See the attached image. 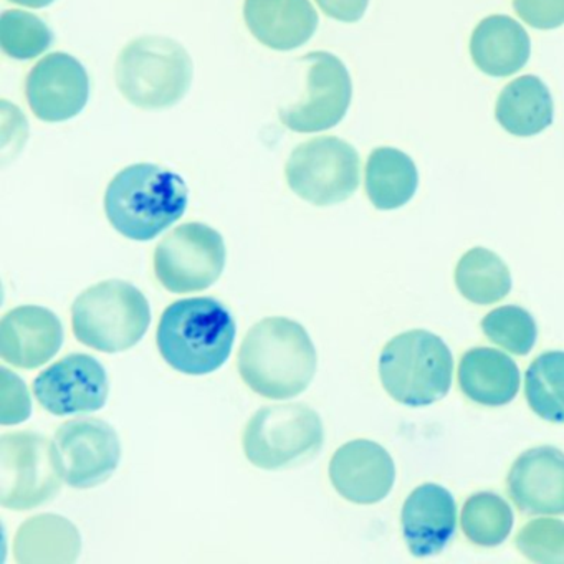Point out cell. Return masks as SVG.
Instances as JSON below:
<instances>
[{"label":"cell","mask_w":564,"mask_h":564,"mask_svg":"<svg viewBox=\"0 0 564 564\" xmlns=\"http://www.w3.org/2000/svg\"><path fill=\"white\" fill-rule=\"evenodd\" d=\"M243 382L259 395L290 399L312 384L318 355L300 323L273 316L249 329L239 352Z\"/></svg>","instance_id":"1"},{"label":"cell","mask_w":564,"mask_h":564,"mask_svg":"<svg viewBox=\"0 0 564 564\" xmlns=\"http://www.w3.org/2000/svg\"><path fill=\"white\" fill-rule=\"evenodd\" d=\"M189 189L180 174L140 163L124 167L105 193V213L121 236L137 242L156 239L184 216Z\"/></svg>","instance_id":"2"},{"label":"cell","mask_w":564,"mask_h":564,"mask_svg":"<svg viewBox=\"0 0 564 564\" xmlns=\"http://www.w3.org/2000/svg\"><path fill=\"white\" fill-rule=\"evenodd\" d=\"M164 361L189 376H206L226 365L236 341V322L210 296L184 299L164 310L156 333Z\"/></svg>","instance_id":"3"},{"label":"cell","mask_w":564,"mask_h":564,"mask_svg":"<svg viewBox=\"0 0 564 564\" xmlns=\"http://www.w3.org/2000/svg\"><path fill=\"white\" fill-rule=\"evenodd\" d=\"M193 58L180 42L144 35L130 42L115 68L118 90L141 110H164L180 104L193 84Z\"/></svg>","instance_id":"4"},{"label":"cell","mask_w":564,"mask_h":564,"mask_svg":"<svg viewBox=\"0 0 564 564\" xmlns=\"http://www.w3.org/2000/svg\"><path fill=\"white\" fill-rule=\"evenodd\" d=\"M454 358L441 336L412 329L394 336L379 356L382 388L394 401L422 408L451 391Z\"/></svg>","instance_id":"5"},{"label":"cell","mask_w":564,"mask_h":564,"mask_svg":"<svg viewBox=\"0 0 564 564\" xmlns=\"http://www.w3.org/2000/svg\"><path fill=\"white\" fill-rule=\"evenodd\" d=\"M151 325L147 296L123 280L85 290L72 306L75 338L100 352H121L143 339Z\"/></svg>","instance_id":"6"},{"label":"cell","mask_w":564,"mask_h":564,"mask_svg":"<svg viewBox=\"0 0 564 564\" xmlns=\"http://www.w3.org/2000/svg\"><path fill=\"white\" fill-rule=\"evenodd\" d=\"M325 427L315 409L302 402L259 409L243 431L250 464L280 470L312 460L322 451Z\"/></svg>","instance_id":"7"},{"label":"cell","mask_w":564,"mask_h":564,"mask_svg":"<svg viewBox=\"0 0 564 564\" xmlns=\"http://www.w3.org/2000/svg\"><path fill=\"white\" fill-rule=\"evenodd\" d=\"M61 462L54 442L35 432L2 435L0 441V503L25 511L47 503L62 488Z\"/></svg>","instance_id":"8"},{"label":"cell","mask_w":564,"mask_h":564,"mask_svg":"<svg viewBox=\"0 0 564 564\" xmlns=\"http://www.w3.org/2000/svg\"><path fill=\"white\" fill-rule=\"evenodd\" d=\"M290 189L313 206L345 203L359 186L358 151L335 137L299 144L285 166Z\"/></svg>","instance_id":"9"},{"label":"cell","mask_w":564,"mask_h":564,"mask_svg":"<svg viewBox=\"0 0 564 564\" xmlns=\"http://www.w3.org/2000/svg\"><path fill=\"white\" fill-rule=\"evenodd\" d=\"M226 257V243L216 229L200 223L184 224L156 247L154 273L167 292H203L223 275Z\"/></svg>","instance_id":"10"},{"label":"cell","mask_w":564,"mask_h":564,"mask_svg":"<svg viewBox=\"0 0 564 564\" xmlns=\"http://www.w3.org/2000/svg\"><path fill=\"white\" fill-rule=\"evenodd\" d=\"M306 95L280 110V120L296 133H319L341 123L352 97L348 68L329 52L305 55Z\"/></svg>","instance_id":"11"},{"label":"cell","mask_w":564,"mask_h":564,"mask_svg":"<svg viewBox=\"0 0 564 564\" xmlns=\"http://www.w3.org/2000/svg\"><path fill=\"white\" fill-rule=\"evenodd\" d=\"M54 445L64 480L80 490L110 480L120 465V437L101 419L78 417L65 422L55 434Z\"/></svg>","instance_id":"12"},{"label":"cell","mask_w":564,"mask_h":564,"mask_svg":"<svg viewBox=\"0 0 564 564\" xmlns=\"http://www.w3.org/2000/svg\"><path fill=\"white\" fill-rule=\"evenodd\" d=\"M32 391L45 411L62 417L104 409L110 382L107 369L98 359L75 352L42 371Z\"/></svg>","instance_id":"13"},{"label":"cell","mask_w":564,"mask_h":564,"mask_svg":"<svg viewBox=\"0 0 564 564\" xmlns=\"http://www.w3.org/2000/svg\"><path fill=\"white\" fill-rule=\"evenodd\" d=\"M25 95L39 120L62 123L87 107L90 78L77 58L55 52L32 68L25 82Z\"/></svg>","instance_id":"14"},{"label":"cell","mask_w":564,"mask_h":564,"mask_svg":"<svg viewBox=\"0 0 564 564\" xmlns=\"http://www.w3.org/2000/svg\"><path fill=\"white\" fill-rule=\"evenodd\" d=\"M329 480L345 500L375 505L391 494L395 465L389 452L378 442H346L329 462Z\"/></svg>","instance_id":"15"},{"label":"cell","mask_w":564,"mask_h":564,"mask_svg":"<svg viewBox=\"0 0 564 564\" xmlns=\"http://www.w3.org/2000/svg\"><path fill=\"white\" fill-rule=\"evenodd\" d=\"M62 345L61 318L44 306H19L0 322V356L14 368H41L61 351Z\"/></svg>","instance_id":"16"},{"label":"cell","mask_w":564,"mask_h":564,"mask_svg":"<svg viewBox=\"0 0 564 564\" xmlns=\"http://www.w3.org/2000/svg\"><path fill=\"white\" fill-rule=\"evenodd\" d=\"M508 494L527 514H564V454L554 447L530 448L514 460Z\"/></svg>","instance_id":"17"},{"label":"cell","mask_w":564,"mask_h":564,"mask_svg":"<svg viewBox=\"0 0 564 564\" xmlns=\"http://www.w3.org/2000/svg\"><path fill=\"white\" fill-rule=\"evenodd\" d=\"M401 524L405 544L415 557L435 556L457 530L454 497L442 485H421L404 501Z\"/></svg>","instance_id":"18"},{"label":"cell","mask_w":564,"mask_h":564,"mask_svg":"<svg viewBox=\"0 0 564 564\" xmlns=\"http://www.w3.org/2000/svg\"><path fill=\"white\" fill-rule=\"evenodd\" d=\"M243 19L260 44L279 52L305 45L319 22L310 0H246Z\"/></svg>","instance_id":"19"},{"label":"cell","mask_w":564,"mask_h":564,"mask_svg":"<svg viewBox=\"0 0 564 564\" xmlns=\"http://www.w3.org/2000/svg\"><path fill=\"white\" fill-rule=\"evenodd\" d=\"M531 41L523 25L508 15H490L475 28L470 57L475 67L490 77L520 72L530 61Z\"/></svg>","instance_id":"20"},{"label":"cell","mask_w":564,"mask_h":564,"mask_svg":"<svg viewBox=\"0 0 564 564\" xmlns=\"http://www.w3.org/2000/svg\"><path fill=\"white\" fill-rule=\"evenodd\" d=\"M462 392L477 404L498 408L507 405L520 391L517 362L494 348H474L465 352L458 366Z\"/></svg>","instance_id":"21"},{"label":"cell","mask_w":564,"mask_h":564,"mask_svg":"<svg viewBox=\"0 0 564 564\" xmlns=\"http://www.w3.org/2000/svg\"><path fill=\"white\" fill-rule=\"evenodd\" d=\"M495 118L513 137H536L553 123V97L541 78L523 75L501 90Z\"/></svg>","instance_id":"22"},{"label":"cell","mask_w":564,"mask_h":564,"mask_svg":"<svg viewBox=\"0 0 564 564\" xmlns=\"http://www.w3.org/2000/svg\"><path fill=\"white\" fill-rule=\"evenodd\" d=\"M417 186V166L401 150L382 147L369 154L365 187L376 209L394 210L405 206L414 197Z\"/></svg>","instance_id":"23"},{"label":"cell","mask_w":564,"mask_h":564,"mask_svg":"<svg viewBox=\"0 0 564 564\" xmlns=\"http://www.w3.org/2000/svg\"><path fill=\"white\" fill-rule=\"evenodd\" d=\"M14 543L19 563H74L82 546L77 528L58 514H39L25 521Z\"/></svg>","instance_id":"24"},{"label":"cell","mask_w":564,"mask_h":564,"mask_svg":"<svg viewBox=\"0 0 564 564\" xmlns=\"http://www.w3.org/2000/svg\"><path fill=\"white\" fill-rule=\"evenodd\" d=\"M455 285L475 305H491L510 293L511 273L507 263L484 247L468 250L455 269Z\"/></svg>","instance_id":"25"},{"label":"cell","mask_w":564,"mask_h":564,"mask_svg":"<svg viewBox=\"0 0 564 564\" xmlns=\"http://www.w3.org/2000/svg\"><path fill=\"white\" fill-rule=\"evenodd\" d=\"M524 394L534 414L564 424V351L543 352L531 362Z\"/></svg>","instance_id":"26"},{"label":"cell","mask_w":564,"mask_h":564,"mask_svg":"<svg viewBox=\"0 0 564 564\" xmlns=\"http://www.w3.org/2000/svg\"><path fill=\"white\" fill-rule=\"evenodd\" d=\"M460 523L470 543L494 547L510 536L514 517L510 505L500 495L480 491L465 501Z\"/></svg>","instance_id":"27"},{"label":"cell","mask_w":564,"mask_h":564,"mask_svg":"<svg viewBox=\"0 0 564 564\" xmlns=\"http://www.w3.org/2000/svg\"><path fill=\"white\" fill-rule=\"evenodd\" d=\"M54 42L48 25L25 11H6L0 18V47L14 61H32L51 48Z\"/></svg>","instance_id":"28"},{"label":"cell","mask_w":564,"mask_h":564,"mask_svg":"<svg viewBox=\"0 0 564 564\" xmlns=\"http://www.w3.org/2000/svg\"><path fill=\"white\" fill-rule=\"evenodd\" d=\"M481 329L491 343L518 356L528 355L538 338V326L533 316L517 305L491 310L481 319Z\"/></svg>","instance_id":"29"},{"label":"cell","mask_w":564,"mask_h":564,"mask_svg":"<svg viewBox=\"0 0 564 564\" xmlns=\"http://www.w3.org/2000/svg\"><path fill=\"white\" fill-rule=\"evenodd\" d=\"M517 547L531 563L564 564V521L536 518L517 534Z\"/></svg>","instance_id":"30"},{"label":"cell","mask_w":564,"mask_h":564,"mask_svg":"<svg viewBox=\"0 0 564 564\" xmlns=\"http://www.w3.org/2000/svg\"><path fill=\"white\" fill-rule=\"evenodd\" d=\"M2 371V425L21 424L32 414V402L28 388L18 375H12L8 368Z\"/></svg>","instance_id":"31"},{"label":"cell","mask_w":564,"mask_h":564,"mask_svg":"<svg viewBox=\"0 0 564 564\" xmlns=\"http://www.w3.org/2000/svg\"><path fill=\"white\" fill-rule=\"evenodd\" d=\"M518 18L538 31L564 25V0H513Z\"/></svg>","instance_id":"32"},{"label":"cell","mask_w":564,"mask_h":564,"mask_svg":"<svg viewBox=\"0 0 564 564\" xmlns=\"http://www.w3.org/2000/svg\"><path fill=\"white\" fill-rule=\"evenodd\" d=\"M315 2L328 18L346 24L361 21L369 6V0H315Z\"/></svg>","instance_id":"33"},{"label":"cell","mask_w":564,"mask_h":564,"mask_svg":"<svg viewBox=\"0 0 564 564\" xmlns=\"http://www.w3.org/2000/svg\"><path fill=\"white\" fill-rule=\"evenodd\" d=\"M14 4L24 6L29 9H44L54 4L55 0H11Z\"/></svg>","instance_id":"34"}]
</instances>
